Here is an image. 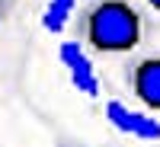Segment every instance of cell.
Instances as JSON below:
<instances>
[{"label": "cell", "mask_w": 160, "mask_h": 147, "mask_svg": "<svg viewBox=\"0 0 160 147\" xmlns=\"http://www.w3.org/2000/svg\"><path fill=\"white\" fill-rule=\"evenodd\" d=\"M58 58H61L64 67H68L74 90H80L90 99H96L99 96V77H96V67L90 64V58L83 55V45H80L77 38H68V42H61Z\"/></svg>", "instance_id": "obj_2"}, {"label": "cell", "mask_w": 160, "mask_h": 147, "mask_svg": "<svg viewBox=\"0 0 160 147\" xmlns=\"http://www.w3.org/2000/svg\"><path fill=\"white\" fill-rule=\"evenodd\" d=\"M128 86H131V93H135V99L141 105L160 112V58L151 55V58L131 61V67H128Z\"/></svg>", "instance_id": "obj_4"}, {"label": "cell", "mask_w": 160, "mask_h": 147, "mask_svg": "<svg viewBox=\"0 0 160 147\" xmlns=\"http://www.w3.org/2000/svg\"><path fill=\"white\" fill-rule=\"evenodd\" d=\"M68 19H71V13L64 10V7H58L55 0H48L45 3V13H42V26H45V32H64V26H68Z\"/></svg>", "instance_id": "obj_5"}, {"label": "cell", "mask_w": 160, "mask_h": 147, "mask_svg": "<svg viewBox=\"0 0 160 147\" xmlns=\"http://www.w3.org/2000/svg\"><path fill=\"white\" fill-rule=\"evenodd\" d=\"M144 3H151L154 10H160V0H144Z\"/></svg>", "instance_id": "obj_7"}, {"label": "cell", "mask_w": 160, "mask_h": 147, "mask_svg": "<svg viewBox=\"0 0 160 147\" xmlns=\"http://www.w3.org/2000/svg\"><path fill=\"white\" fill-rule=\"evenodd\" d=\"M144 32L141 13L128 0H93L80 13V42L96 55H128Z\"/></svg>", "instance_id": "obj_1"}, {"label": "cell", "mask_w": 160, "mask_h": 147, "mask_svg": "<svg viewBox=\"0 0 160 147\" xmlns=\"http://www.w3.org/2000/svg\"><path fill=\"white\" fill-rule=\"evenodd\" d=\"M55 3H58V7H64L68 13H74V7H77V0H55Z\"/></svg>", "instance_id": "obj_6"}, {"label": "cell", "mask_w": 160, "mask_h": 147, "mask_svg": "<svg viewBox=\"0 0 160 147\" xmlns=\"http://www.w3.org/2000/svg\"><path fill=\"white\" fill-rule=\"evenodd\" d=\"M106 118H109V125L115 131H122V135H131L138 141H160V122L157 118L128 109V105L118 102V99L106 102Z\"/></svg>", "instance_id": "obj_3"}]
</instances>
